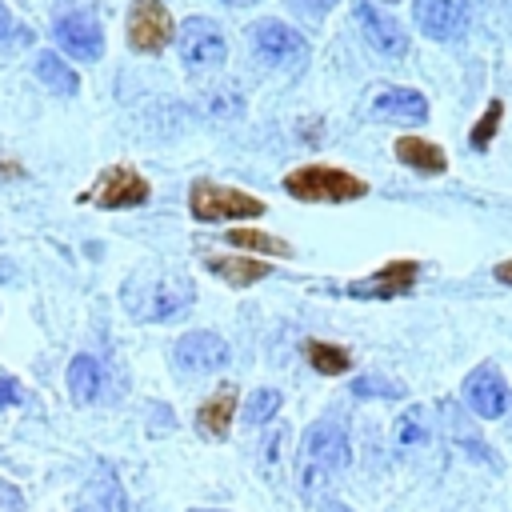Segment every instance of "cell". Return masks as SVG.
<instances>
[{
    "instance_id": "cell-1",
    "label": "cell",
    "mask_w": 512,
    "mask_h": 512,
    "mask_svg": "<svg viewBox=\"0 0 512 512\" xmlns=\"http://www.w3.org/2000/svg\"><path fill=\"white\" fill-rule=\"evenodd\" d=\"M124 300H128V312L144 324H168L176 316L188 312V304L196 300V284L180 272H164V276H152V280H136L132 288H124Z\"/></svg>"
},
{
    "instance_id": "cell-2",
    "label": "cell",
    "mask_w": 512,
    "mask_h": 512,
    "mask_svg": "<svg viewBox=\"0 0 512 512\" xmlns=\"http://www.w3.org/2000/svg\"><path fill=\"white\" fill-rule=\"evenodd\" d=\"M284 192L292 200H304V204H348V200L368 196V184L360 176L344 172V168L304 164V168L284 176Z\"/></svg>"
},
{
    "instance_id": "cell-3",
    "label": "cell",
    "mask_w": 512,
    "mask_h": 512,
    "mask_svg": "<svg viewBox=\"0 0 512 512\" xmlns=\"http://www.w3.org/2000/svg\"><path fill=\"white\" fill-rule=\"evenodd\" d=\"M348 460H352L348 432L340 424H332V420H320V424H312L304 432V444H300V484L316 488L332 472H340Z\"/></svg>"
},
{
    "instance_id": "cell-4",
    "label": "cell",
    "mask_w": 512,
    "mask_h": 512,
    "mask_svg": "<svg viewBox=\"0 0 512 512\" xmlns=\"http://www.w3.org/2000/svg\"><path fill=\"white\" fill-rule=\"evenodd\" d=\"M188 212L204 224H220V220H256L268 212V204L260 196H248L240 188H224L216 180H192Z\"/></svg>"
},
{
    "instance_id": "cell-5",
    "label": "cell",
    "mask_w": 512,
    "mask_h": 512,
    "mask_svg": "<svg viewBox=\"0 0 512 512\" xmlns=\"http://www.w3.org/2000/svg\"><path fill=\"white\" fill-rule=\"evenodd\" d=\"M248 44H252V56L264 60L268 68L276 72H300L308 64V40L288 28L284 20H260L248 28Z\"/></svg>"
},
{
    "instance_id": "cell-6",
    "label": "cell",
    "mask_w": 512,
    "mask_h": 512,
    "mask_svg": "<svg viewBox=\"0 0 512 512\" xmlns=\"http://www.w3.org/2000/svg\"><path fill=\"white\" fill-rule=\"evenodd\" d=\"M176 48H180L184 64H192V68H216L228 60V40H224L220 24L208 16H188L176 32Z\"/></svg>"
},
{
    "instance_id": "cell-7",
    "label": "cell",
    "mask_w": 512,
    "mask_h": 512,
    "mask_svg": "<svg viewBox=\"0 0 512 512\" xmlns=\"http://www.w3.org/2000/svg\"><path fill=\"white\" fill-rule=\"evenodd\" d=\"M172 32H176V28H172V16H168V8H164L160 0H132V8H128V28H124L132 52L156 56V52L172 40Z\"/></svg>"
},
{
    "instance_id": "cell-8",
    "label": "cell",
    "mask_w": 512,
    "mask_h": 512,
    "mask_svg": "<svg viewBox=\"0 0 512 512\" xmlns=\"http://www.w3.org/2000/svg\"><path fill=\"white\" fill-rule=\"evenodd\" d=\"M460 396H464V404H468L480 420H500V416L508 412V404H512V388H508V380H504V372H500L496 364L472 368V372L464 376Z\"/></svg>"
},
{
    "instance_id": "cell-9",
    "label": "cell",
    "mask_w": 512,
    "mask_h": 512,
    "mask_svg": "<svg viewBox=\"0 0 512 512\" xmlns=\"http://www.w3.org/2000/svg\"><path fill=\"white\" fill-rule=\"evenodd\" d=\"M148 196H152L148 180H144L140 172L124 168V164L104 168V172L96 176V184H92V200H96V208H108V212H116V208H140Z\"/></svg>"
},
{
    "instance_id": "cell-10",
    "label": "cell",
    "mask_w": 512,
    "mask_h": 512,
    "mask_svg": "<svg viewBox=\"0 0 512 512\" xmlns=\"http://www.w3.org/2000/svg\"><path fill=\"white\" fill-rule=\"evenodd\" d=\"M420 276V264L416 260H388L384 268L368 272L364 280H352L344 292L356 296V300H392V296H404Z\"/></svg>"
},
{
    "instance_id": "cell-11",
    "label": "cell",
    "mask_w": 512,
    "mask_h": 512,
    "mask_svg": "<svg viewBox=\"0 0 512 512\" xmlns=\"http://www.w3.org/2000/svg\"><path fill=\"white\" fill-rule=\"evenodd\" d=\"M228 356H232L228 344L216 332H208V328L180 336L176 348H172V360L184 372H220V368H228Z\"/></svg>"
},
{
    "instance_id": "cell-12",
    "label": "cell",
    "mask_w": 512,
    "mask_h": 512,
    "mask_svg": "<svg viewBox=\"0 0 512 512\" xmlns=\"http://www.w3.org/2000/svg\"><path fill=\"white\" fill-rule=\"evenodd\" d=\"M52 36H56V44L64 48V56H72V60H100V52H104V32H100V24L92 20V16H84V12H68V16H60L56 24H52Z\"/></svg>"
},
{
    "instance_id": "cell-13",
    "label": "cell",
    "mask_w": 512,
    "mask_h": 512,
    "mask_svg": "<svg viewBox=\"0 0 512 512\" xmlns=\"http://www.w3.org/2000/svg\"><path fill=\"white\" fill-rule=\"evenodd\" d=\"M356 24H360V32L368 36V44H372L380 56H404V52H408V32L400 28L396 16L380 12L376 4L356 0Z\"/></svg>"
},
{
    "instance_id": "cell-14",
    "label": "cell",
    "mask_w": 512,
    "mask_h": 512,
    "mask_svg": "<svg viewBox=\"0 0 512 512\" xmlns=\"http://www.w3.org/2000/svg\"><path fill=\"white\" fill-rule=\"evenodd\" d=\"M468 24L464 0H416V28L432 40H452Z\"/></svg>"
},
{
    "instance_id": "cell-15",
    "label": "cell",
    "mask_w": 512,
    "mask_h": 512,
    "mask_svg": "<svg viewBox=\"0 0 512 512\" xmlns=\"http://www.w3.org/2000/svg\"><path fill=\"white\" fill-rule=\"evenodd\" d=\"M372 116L392 120V124H424L428 120V100L416 88H384L372 100Z\"/></svg>"
},
{
    "instance_id": "cell-16",
    "label": "cell",
    "mask_w": 512,
    "mask_h": 512,
    "mask_svg": "<svg viewBox=\"0 0 512 512\" xmlns=\"http://www.w3.org/2000/svg\"><path fill=\"white\" fill-rule=\"evenodd\" d=\"M396 160H400L404 168L420 172V176H440V172L448 168L444 148L432 144V140H420V136H400V140H396Z\"/></svg>"
},
{
    "instance_id": "cell-17",
    "label": "cell",
    "mask_w": 512,
    "mask_h": 512,
    "mask_svg": "<svg viewBox=\"0 0 512 512\" xmlns=\"http://www.w3.org/2000/svg\"><path fill=\"white\" fill-rule=\"evenodd\" d=\"M232 412H236V388L224 384L220 392H212V396L196 408V428H200L208 440H224V436H228V424H232Z\"/></svg>"
},
{
    "instance_id": "cell-18",
    "label": "cell",
    "mask_w": 512,
    "mask_h": 512,
    "mask_svg": "<svg viewBox=\"0 0 512 512\" xmlns=\"http://www.w3.org/2000/svg\"><path fill=\"white\" fill-rule=\"evenodd\" d=\"M204 268L212 276H220L224 284H236V288H248V284H260L272 268L260 264V260H248V256H208Z\"/></svg>"
},
{
    "instance_id": "cell-19",
    "label": "cell",
    "mask_w": 512,
    "mask_h": 512,
    "mask_svg": "<svg viewBox=\"0 0 512 512\" xmlns=\"http://www.w3.org/2000/svg\"><path fill=\"white\" fill-rule=\"evenodd\" d=\"M100 388H104L100 360L88 356V352L72 356V364H68V392H72V400H76V404H92V400L100 396Z\"/></svg>"
},
{
    "instance_id": "cell-20",
    "label": "cell",
    "mask_w": 512,
    "mask_h": 512,
    "mask_svg": "<svg viewBox=\"0 0 512 512\" xmlns=\"http://www.w3.org/2000/svg\"><path fill=\"white\" fill-rule=\"evenodd\" d=\"M36 76H40L44 88L56 92V96H76V92H80V76H76V72L64 64V56L52 52V48H44V52L36 56Z\"/></svg>"
},
{
    "instance_id": "cell-21",
    "label": "cell",
    "mask_w": 512,
    "mask_h": 512,
    "mask_svg": "<svg viewBox=\"0 0 512 512\" xmlns=\"http://www.w3.org/2000/svg\"><path fill=\"white\" fill-rule=\"evenodd\" d=\"M224 240L236 244V248H248V252H264V256H292L288 240L268 236V232H256V228H232Z\"/></svg>"
},
{
    "instance_id": "cell-22",
    "label": "cell",
    "mask_w": 512,
    "mask_h": 512,
    "mask_svg": "<svg viewBox=\"0 0 512 512\" xmlns=\"http://www.w3.org/2000/svg\"><path fill=\"white\" fill-rule=\"evenodd\" d=\"M304 356H308V364H312L316 372H324V376H340V372H348V364H352L344 348L324 344V340H308V344H304Z\"/></svg>"
},
{
    "instance_id": "cell-23",
    "label": "cell",
    "mask_w": 512,
    "mask_h": 512,
    "mask_svg": "<svg viewBox=\"0 0 512 512\" xmlns=\"http://www.w3.org/2000/svg\"><path fill=\"white\" fill-rule=\"evenodd\" d=\"M428 412L420 408V404H412V408H404L400 412V420H396V444L400 448H420V444H428Z\"/></svg>"
},
{
    "instance_id": "cell-24",
    "label": "cell",
    "mask_w": 512,
    "mask_h": 512,
    "mask_svg": "<svg viewBox=\"0 0 512 512\" xmlns=\"http://www.w3.org/2000/svg\"><path fill=\"white\" fill-rule=\"evenodd\" d=\"M280 412V392L276 388H256L248 400H244V408H240V416H244V424H264V420H272Z\"/></svg>"
},
{
    "instance_id": "cell-25",
    "label": "cell",
    "mask_w": 512,
    "mask_h": 512,
    "mask_svg": "<svg viewBox=\"0 0 512 512\" xmlns=\"http://www.w3.org/2000/svg\"><path fill=\"white\" fill-rule=\"evenodd\" d=\"M500 120H504V104H500V100H488V108L480 112V120H476V124H472V132H468V144H472L476 152H484V148L492 144V136H496Z\"/></svg>"
},
{
    "instance_id": "cell-26",
    "label": "cell",
    "mask_w": 512,
    "mask_h": 512,
    "mask_svg": "<svg viewBox=\"0 0 512 512\" xmlns=\"http://www.w3.org/2000/svg\"><path fill=\"white\" fill-rule=\"evenodd\" d=\"M352 396H376V400H400L404 396V388L396 384V380H388V376H356L352 380Z\"/></svg>"
},
{
    "instance_id": "cell-27",
    "label": "cell",
    "mask_w": 512,
    "mask_h": 512,
    "mask_svg": "<svg viewBox=\"0 0 512 512\" xmlns=\"http://www.w3.org/2000/svg\"><path fill=\"white\" fill-rule=\"evenodd\" d=\"M280 440H284L280 432H268V436H264V472H268V476H272L276 464H280Z\"/></svg>"
},
{
    "instance_id": "cell-28",
    "label": "cell",
    "mask_w": 512,
    "mask_h": 512,
    "mask_svg": "<svg viewBox=\"0 0 512 512\" xmlns=\"http://www.w3.org/2000/svg\"><path fill=\"white\" fill-rule=\"evenodd\" d=\"M20 400H24L20 384H16L12 376H0V408H12V404H20Z\"/></svg>"
},
{
    "instance_id": "cell-29",
    "label": "cell",
    "mask_w": 512,
    "mask_h": 512,
    "mask_svg": "<svg viewBox=\"0 0 512 512\" xmlns=\"http://www.w3.org/2000/svg\"><path fill=\"white\" fill-rule=\"evenodd\" d=\"M20 508H24V496L12 484L0 480V512H20Z\"/></svg>"
},
{
    "instance_id": "cell-30",
    "label": "cell",
    "mask_w": 512,
    "mask_h": 512,
    "mask_svg": "<svg viewBox=\"0 0 512 512\" xmlns=\"http://www.w3.org/2000/svg\"><path fill=\"white\" fill-rule=\"evenodd\" d=\"M8 36H16V20H12V12L0 4V40H8Z\"/></svg>"
},
{
    "instance_id": "cell-31",
    "label": "cell",
    "mask_w": 512,
    "mask_h": 512,
    "mask_svg": "<svg viewBox=\"0 0 512 512\" xmlns=\"http://www.w3.org/2000/svg\"><path fill=\"white\" fill-rule=\"evenodd\" d=\"M492 272H496V280H500V284H512V260H500Z\"/></svg>"
},
{
    "instance_id": "cell-32",
    "label": "cell",
    "mask_w": 512,
    "mask_h": 512,
    "mask_svg": "<svg viewBox=\"0 0 512 512\" xmlns=\"http://www.w3.org/2000/svg\"><path fill=\"white\" fill-rule=\"evenodd\" d=\"M304 4H308V8H332L336 0H304Z\"/></svg>"
},
{
    "instance_id": "cell-33",
    "label": "cell",
    "mask_w": 512,
    "mask_h": 512,
    "mask_svg": "<svg viewBox=\"0 0 512 512\" xmlns=\"http://www.w3.org/2000/svg\"><path fill=\"white\" fill-rule=\"evenodd\" d=\"M224 4H236V8H244V4H256V0H224Z\"/></svg>"
},
{
    "instance_id": "cell-34",
    "label": "cell",
    "mask_w": 512,
    "mask_h": 512,
    "mask_svg": "<svg viewBox=\"0 0 512 512\" xmlns=\"http://www.w3.org/2000/svg\"><path fill=\"white\" fill-rule=\"evenodd\" d=\"M188 512H220V508H188Z\"/></svg>"
},
{
    "instance_id": "cell-35",
    "label": "cell",
    "mask_w": 512,
    "mask_h": 512,
    "mask_svg": "<svg viewBox=\"0 0 512 512\" xmlns=\"http://www.w3.org/2000/svg\"><path fill=\"white\" fill-rule=\"evenodd\" d=\"M480 4H484V8H492V4H500V0H480Z\"/></svg>"
},
{
    "instance_id": "cell-36",
    "label": "cell",
    "mask_w": 512,
    "mask_h": 512,
    "mask_svg": "<svg viewBox=\"0 0 512 512\" xmlns=\"http://www.w3.org/2000/svg\"><path fill=\"white\" fill-rule=\"evenodd\" d=\"M80 512H104V508H80Z\"/></svg>"
},
{
    "instance_id": "cell-37",
    "label": "cell",
    "mask_w": 512,
    "mask_h": 512,
    "mask_svg": "<svg viewBox=\"0 0 512 512\" xmlns=\"http://www.w3.org/2000/svg\"><path fill=\"white\" fill-rule=\"evenodd\" d=\"M384 4H396V0H384Z\"/></svg>"
}]
</instances>
